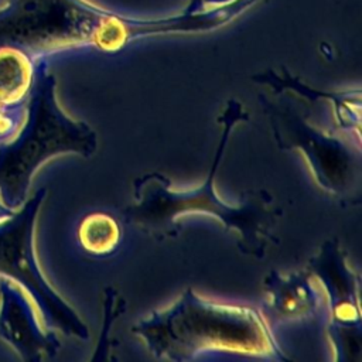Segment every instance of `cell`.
Masks as SVG:
<instances>
[{
	"label": "cell",
	"instance_id": "11",
	"mask_svg": "<svg viewBox=\"0 0 362 362\" xmlns=\"http://www.w3.org/2000/svg\"><path fill=\"white\" fill-rule=\"evenodd\" d=\"M126 311V303L123 298H117V293L115 288H105L103 298V324L100 329V335L98 338V345L95 349L93 359H106L109 354V337L113 327V322L119 315Z\"/></svg>",
	"mask_w": 362,
	"mask_h": 362
},
{
	"label": "cell",
	"instance_id": "8",
	"mask_svg": "<svg viewBox=\"0 0 362 362\" xmlns=\"http://www.w3.org/2000/svg\"><path fill=\"white\" fill-rule=\"evenodd\" d=\"M321 288L304 267L291 273L272 270L263 279L262 314L273 328L280 324L315 318L321 307Z\"/></svg>",
	"mask_w": 362,
	"mask_h": 362
},
{
	"label": "cell",
	"instance_id": "9",
	"mask_svg": "<svg viewBox=\"0 0 362 362\" xmlns=\"http://www.w3.org/2000/svg\"><path fill=\"white\" fill-rule=\"evenodd\" d=\"M252 81L264 86H269L273 93L280 95L281 92H293L300 98L310 102L325 100L332 106V116L338 133H348L355 136L361 141V89H348L342 92H329L310 86L300 78L291 75L284 66L281 72L267 69L252 76Z\"/></svg>",
	"mask_w": 362,
	"mask_h": 362
},
{
	"label": "cell",
	"instance_id": "3",
	"mask_svg": "<svg viewBox=\"0 0 362 362\" xmlns=\"http://www.w3.org/2000/svg\"><path fill=\"white\" fill-rule=\"evenodd\" d=\"M96 150V132L61 107L55 76L47 58H38L25 119L18 132L0 144V201L17 209L28 198L31 180L44 163L61 154L89 158Z\"/></svg>",
	"mask_w": 362,
	"mask_h": 362
},
{
	"label": "cell",
	"instance_id": "6",
	"mask_svg": "<svg viewBox=\"0 0 362 362\" xmlns=\"http://www.w3.org/2000/svg\"><path fill=\"white\" fill-rule=\"evenodd\" d=\"M305 269L327 297V335L334 361H361V276L349 266L338 238L327 239L307 262Z\"/></svg>",
	"mask_w": 362,
	"mask_h": 362
},
{
	"label": "cell",
	"instance_id": "13",
	"mask_svg": "<svg viewBox=\"0 0 362 362\" xmlns=\"http://www.w3.org/2000/svg\"><path fill=\"white\" fill-rule=\"evenodd\" d=\"M14 211H16V209H10L8 206H6V205L0 201V221L4 219V218H7V216H10Z\"/></svg>",
	"mask_w": 362,
	"mask_h": 362
},
{
	"label": "cell",
	"instance_id": "2",
	"mask_svg": "<svg viewBox=\"0 0 362 362\" xmlns=\"http://www.w3.org/2000/svg\"><path fill=\"white\" fill-rule=\"evenodd\" d=\"M132 332L157 359L191 362L204 356H236L291 361L259 308L211 300L192 287L171 304L136 321Z\"/></svg>",
	"mask_w": 362,
	"mask_h": 362
},
{
	"label": "cell",
	"instance_id": "10",
	"mask_svg": "<svg viewBox=\"0 0 362 362\" xmlns=\"http://www.w3.org/2000/svg\"><path fill=\"white\" fill-rule=\"evenodd\" d=\"M122 238L120 222L113 215L102 211L86 214L76 228V240L81 249L98 259L115 255Z\"/></svg>",
	"mask_w": 362,
	"mask_h": 362
},
{
	"label": "cell",
	"instance_id": "1",
	"mask_svg": "<svg viewBox=\"0 0 362 362\" xmlns=\"http://www.w3.org/2000/svg\"><path fill=\"white\" fill-rule=\"evenodd\" d=\"M243 105L235 99L226 100L218 122L221 137L206 178L197 187L177 189L171 180L158 171L143 174L133 181V202L122 209V218L136 229L158 239L174 238L178 219L189 214L209 215L221 222L226 232L238 235L242 253L262 259L274 240V226L283 215L266 189L246 191L239 204L223 201L215 189V177L236 123L249 120Z\"/></svg>",
	"mask_w": 362,
	"mask_h": 362
},
{
	"label": "cell",
	"instance_id": "5",
	"mask_svg": "<svg viewBox=\"0 0 362 362\" xmlns=\"http://www.w3.org/2000/svg\"><path fill=\"white\" fill-rule=\"evenodd\" d=\"M47 188L37 189L10 216L0 221V277L18 284L33 300L47 329L86 341L88 325L42 273L34 232Z\"/></svg>",
	"mask_w": 362,
	"mask_h": 362
},
{
	"label": "cell",
	"instance_id": "4",
	"mask_svg": "<svg viewBox=\"0 0 362 362\" xmlns=\"http://www.w3.org/2000/svg\"><path fill=\"white\" fill-rule=\"evenodd\" d=\"M257 99L279 148L298 151L322 192L341 205H359L361 143H354L352 137L341 136V133L332 134L315 127L284 96L273 100L260 93Z\"/></svg>",
	"mask_w": 362,
	"mask_h": 362
},
{
	"label": "cell",
	"instance_id": "12",
	"mask_svg": "<svg viewBox=\"0 0 362 362\" xmlns=\"http://www.w3.org/2000/svg\"><path fill=\"white\" fill-rule=\"evenodd\" d=\"M208 1L209 0H188V4L185 6V11H199L204 8H208Z\"/></svg>",
	"mask_w": 362,
	"mask_h": 362
},
{
	"label": "cell",
	"instance_id": "7",
	"mask_svg": "<svg viewBox=\"0 0 362 362\" xmlns=\"http://www.w3.org/2000/svg\"><path fill=\"white\" fill-rule=\"evenodd\" d=\"M0 338L23 361L40 362L55 356L61 342L47 329L30 296L16 283L0 277Z\"/></svg>",
	"mask_w": 362,
	"mask_h": 362
}]
</instances>
